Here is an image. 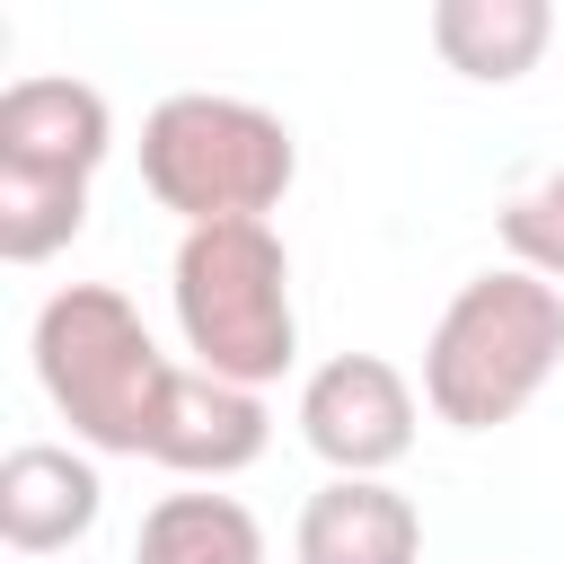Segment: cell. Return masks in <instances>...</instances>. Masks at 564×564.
Masks as SVG:
<instances>
[{"mask_svg": "<svg viewBox=\"0 0 564 564\" xmlns=\"http://www.w3.org/2000/svg\"><path fill=\"white\" fill-rule=\"evenodd\" d=\"M35 379L53 397V414L70 423V441L106 449V458H150L167 432V397H176V361L159 352V335L141 326V308L115 282H70L35 308Z\"/></svg>", "mask_w": 564, "mask_h": 564, "instance_id": "cell-1", "label": "cell"}, {"mask_svg": "<svg viewBox=\"0 0 564 564\" xmlns=\"http://www.w3.org/2000/svg\"><path fill=\"white\" fill-rule=\"evenodd\" d=\"M555 361H564V291L520 264H494L449 291V308L423 344V405L449 432H494V423L529 414V397L555 379Z\"/></svg>", "mask_w": 564, "mask_h": 564, "instance_id": "cell-2", "label": "cell"}, {"mask_svg": "<svg viewBox=\"0 0 564 564\" xmlns=\"http://www.w3.org/2000/svg\"><path fill=\"white\" fill-rule=\"evenodd\" d=\"M167 300L185 326L194 370L229 388H264L300 361V308H291V247L273 220H220L185 229L167 264Z\"/></svg>", "mask_w": 564, "mask_h": 564, "instance_id": "cell-3", "label": "cell"}, {"mask_svg": "<svg viewBox=\"0 0 564 564\" xmlns=\"http://www.w3.org/2000/svg\"><path fill=\"white\" fill-rule=\"evenodd\" d=\"M300 176V141L282 115L247 106V97H212V88H176L150 106L141 123V185L159 212H176L185 229H220V220H264Z\"/></svg>", "mask_w": 564, "mask_h": 564, "instance_id": "cell-4", "label": "cell"}, {"mask_svg": "<svg viewBox=\"0 0 564 564\" xmlns=\"http://www.w3.org/2000/svg\"><path fill=\"white\" fill-rule=\"evenodd\" d=\"M115 150V115L88 79H9L0 88V256L44 264L88 220V176Z\"/></svg>", "mask_w": 564, "mask_h": 564, "instance_id": "cell-5", "label": "cell"}, {"mask_svg": "<svg viewBox=\"0 0 564 564\" xmlns=\"http://www.w3.org/2000/svg\"><path fill=\"white\" fill-rule=\"evenodd\" d=\"M300 441L335 476H388L414 449V388L388 352H335L300 388Z\"/></svg>", "mask_w": 564, "mask_h": 564, "instance_id": "cell-6", "label": "cell"}, {"mask_svg": "<svg viewBox=\"0 0 564 564\" xmlns=\"http://www.w3.org/2000/svg\"><path fill=\"white\" fill-rule=\"evenodd\" d=\"M291 555L300 564H414L423 555V511L388 476H326L300 502Z\"/></svg>", "mask_w": 564, "mask_h": 564, "instance_id": "cell-7", "label": "cell"}, {"mask_svg": "<svg viewBox=\"0 0 564 564\" xmlns=\"http://www.w3.org/2000/svg\"><path fill=\"white\" fill-rule=\"evenodd\" d=\"M106 511V485L79 449L62 441H18L0 458V538L18 555H62L70 538H88Z\"/></svg>", "mask_w": 564, "mask_h": 564, "instance_id": "cell-8", "label": "cell"}, {"mask_svg": "<svg viewBox=\"0 0 564 564\" xmlns=\"http://www.w3.org/2000/svg\"><path fill=\"white\" fill-rule=\"evenodd\" d=\"M264 441H273V414H264L256 388H229L212 370H185L176 397H167V432H159L150 458L176 467V476H238V467L264 458Z\"/></svg>", "mask_w": 564, "mask_h": 564, "instance_id": "cell-9", "label": "cell"}, {"mask_svg": "<svg viewBox=\"0 0 564 564\" xmlns=\"http://www.w3.org/2000/svg\"><path fill=\"white\" fill-rule=\"evenodd\" d=\"M546 44H555L546 0H441L432 9V53L458 79H485V88H511L520 70H538Z\"/></svg>", "mask_w": 564, "mask_h": 564, "instance_id": "cell-10", "label": "cell"}, {"mask_svg": "<svg viewBox=\"0 0 564 564\" xmlns=\"http://www.w3.org/2000/svg\"><path fill=\"white\" fill-rule=\"evenodd\" d=\"M132 564H264V529L238 494H159L141 511Z\"/></svg>", "mask_w": 564, "mask_h": 564, "instance_id": "cell-11", "label": "cell"}, {"mask_svg": "<svg viewBox=\"0 0 564 564\" xmlns=\"http://www.w3.org/2000/svg\"><path fill=\"white\" fill-rule=\"evenodd\" d=\"M502 247H511L520 273L564 282V159H555L538 185H520V194L502 203Z\"/></svg>", "mask_w": 564, "mask_h": 564, "instance_id": "cell-12", "label": "cell"}]
</instances>
